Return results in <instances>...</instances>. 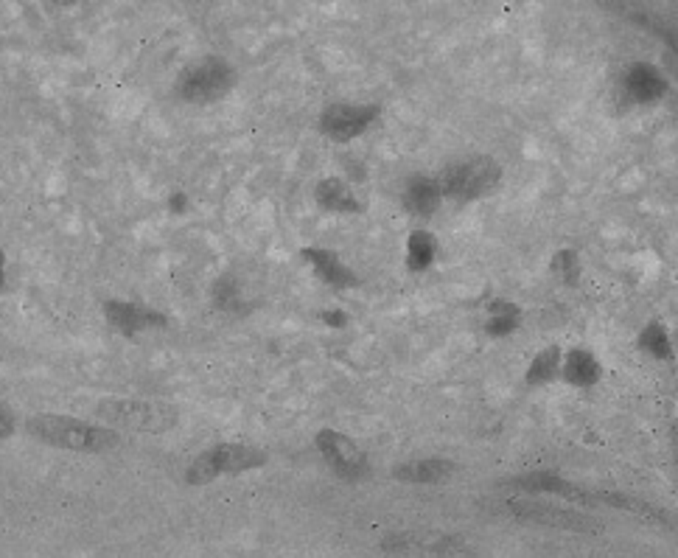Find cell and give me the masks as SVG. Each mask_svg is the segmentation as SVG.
Segmentation results:
<instances>
[{"instance_id": "6da1fadb", "label": "cell", "mask_w": 678, "mask_h": 558, "mask_svg": "<svg viewBox=\"0 0 678 558\" xmlns=\"http://www.w3.org/2000/svg\"><path fill=\"white\" fill-rule=\"evenodd\" d=\"M25 429L31 432V438H37L42 443H51V446L67 449V452H82V455H104L121 443L115 429H110L104 424H90L82 418L53 415V413L31 415L25 421Z\"/></svg>"}, {"instance_id": "7a4b0ae2", "label": "cell", "mask_w": 678, "mask_h": 558, "mask_svg": "<svg viewBox=\"0 0 678 558\" xmlns=\"http://www.w3.org/2000/svg\"><path fill=\"white\" fill-rule=\"evenodd\" d=\"M96 415L110 429H129L143 435H160L177 424L174 407L149 398H104L96 404Z\"/></svg>"}, {"instance_id": "3957f363", "label": "cell", "mask_w": 678, "mask_h": 558, "mask_svg": "<svg viewBox=\"0 0 678 558\" xmlns=\"http://www.w3.org/2000/svg\"><path fill=\"white\" fill-rule=\"evenodd\" d=\"M235 84V70L222 56H202L185 65L177 76V96L188 104H214L225 98Z\"/></svg>"}, {"instance_id": "277c9868", "label": "cell", "mask_w": 678, "mask_h": 558, "mask_svg": "<svg viewBox=\"0 0 678 558\" xmlns=\"http://www.w3.org/2000/svg\"><path fill=\"white\" fill-rule=\"evenodd\" d=\"M263 463H266V455L261 449H252L244 443H219L191 460V466L185 469V480L191 486H208L225 474H241Z\"/></svg>"}, {"instance_id": "5b68a950", "label": "cell", "mask_w": 678, "mask_h": 558, "mask_svg": "<svg viewBox=\"0 0 678 558\" xmlns=\"http://www.w3.org/2000/svg\"><path fill=\"white\" fill-rule=\"evenodd\" d=\"M502 177V169L496 160L490 157H471V160H457L452 166H446L438 177V186L443 191V200H457V202H468V200H479L488 191L496 188Z\"/></svg>"}, {"instance_id": "8992f818", "label": "cell", "mask_w": 678, "mask_h": 558, "mask_svg": "<svg viewBox=\"0 0 678 558\" xmlns=\"http://www.w3.org/2000/svg\"><path fill=\"white\" fill-rule=\"evenodd\" d=\"M504 511L521 522L530 525H541V528H558V531H572V533H594L600 531L594 519L561 508V505H549V502H535V500H504Z\"/></svg>"}, {"instance_id": "52a82bcc", "label": "cell", "mask_w": 678, "mask_h": 558, "mask_svg": "<svg viewBox=\"0 0 678 558\" xmlns=\"http://www.w3.org/2000/svg\"><path fill=\"white\" fill-rule=\"evenodd\" d=\"M382 550L404 553V556H435V558H474V550L443 533H390L382 539Z\"/></svg>"}, {"instance_id": "ba28073f", "label": "cell", "mask_w": 678, "mask_h": 558, "mask_svg": "<svg viewBox=\"0 0 678 558\" xmlns=\"http://www.w3.org/2000/svg\"><path fill=\"white\" fill-rule=\"evenodd\" d=\"M317 449L325 458V463L345 480H362L370 472V463L365 458V452L345 435L337 429H322L317 435Z\"/></svg>"}, {"instance_id": "9c48e42d", "label": "cell", "mask_w": 678, "mask_h": 558, "mask_svg": "<svg viewBox=\"0 0 678 558\" xmlns=\"http://www.w3.org/2000/svg\"><path fill=\"white\" fill-rule=\"evenodd\" d=\"M379 110L367 107V104H331L322 115H320V129L337 141V143H348L353 138H359L373 121H376Z\"/></svg>"}, {"instance_id": "30bf717a", "label": "cell", "mask_w": 678, "mask_h": 558, "mask_svg": "<svg viewBox=\"0 0 678 558\" xmlns=\"http://www.w3.org/2000/svg\"><path fill=\"white\" fill-rule=\"evenodd\" d=\"M104 314L110 320L112 328H118L121 334H141L146 328H157L166 325V317L149 306L141 303H129V300H107L104 303Z\"/></svg>"}, {"instance_id": "8fae6325", "label": "cell", "mask_w": 678, "mask_h": 558, "mask_svg": "<svg viewBox=\"0 0 678 558\" xmlns=\"http://www.w3.org/2000/svg\"><path fill=\"white\" fill-rule=\"evenodd\" d=\"M513 486L530 491V494H552V497H563L566 502H592L597 500V494L575 486L572 480L555 477V474H524V477H513Z\"/></svg>"}, {"instance_id": "7c38bea8", "label": "cell", "mask_w": 678, "mask_h": 558, "mask_svg": "<svg viewBox=\"0 0 678 558\" xmlns=\"http://www.w3.org/2000/svg\"><path fill=\"white\" fill-rule=\"evenodd\" d=\"M622 84H625L628 98H634L639 104H651V101H656L667 93V79L662 76V70L653 67V65H645V62L631 65L625 70Z\"/></svg>"}, {"instance_id": "4fadbf2b", "label": "cell", "mask_w": 678, "mask_h": 558, "mask_svg": "<svg viewBox=\"0 0 678 558\" xmlns=\"http://www.w3.org/2000/svg\"><path fill=\"white\" fill-rule=\"evenodd\" d=\"M314 200L320 208H325L331 214H359L362 211V202H359L353 186L345 180H337V177L320 180L314 188Z\"/></svg>"}, {"instance_id": "5bb4252c", "label": "cell", "mask_w": 678, "mask_h": 558, "mask_svg": "<svg viewBox=\"0 0 678 558\" xmlns=\"http://www.w3.org/2000/svg\"><path fill=\"white\" fill-rule=\"evenodd\" d=\"M443 202L438 177H412L404 188V208L412 216H432Z\"/></svg>"}, {"instance_id": "9a60e30c", "label": "cell", "mask_w": 678, "mask_h": 558, "mask_svg": "<svg viewBox=\"0 0 678 558\" xmlns=\"http://www.w3.org/2000/svg\"><path fill=\"white\" fill-rule=\"evenodd\" d=\"M566 384H575V387H592L597 379H600V362L594 359L592 351L586 348H575L569 353H563L561 359V373H558Z\"/></svg>"}, {"instance_id": "2e32d148", "label": "cell", "mask_w": 678, "mask_h": 558, "mask_svg": "<svg viewBox=\"0 0 678 558\" xmlns=\"http://www.w3.org/2000/svg\"><path fill=\"white\" fill-rule=\"evenodd\" d=\"M393 474L401 483H415V486L443 483V480H449L454 474V463L452 460H443V458H424V460H410V463L396 466Z\"/></svg>"}, {"instance_id": "e0dca14e", "label": "cell", "mask_w": 678, "mask_h": 558, "mask_svg": "<svg viewBox=\"0 0 678 558\" xmlns=\"http://www.w3.org/2000/svg\"><path fill=\"white\" fill-rule=\"evenodd\" d=\"M303 256H306V261L311 264V270L325 280L328 286H339V289H342V286H353V283H356V275L342 264V259H339L337 253L322 250V247H311V250H306Z\"/></svg>"}, {"instance_id": "ac0fdd59", "label": "cell", "mask_w": 678, "mask_h": 558, "mask_svg": "<svg viewBox=\"0 0 678 558\" xmlns=\"http://www.w3.org/2000/svg\"><path fill=\"white\" fill-rule=\"evenodd\" d=\"M438 256V242L432 239V233L426 231H415L410 239H407V267L412 273H424L432 267Z\"/></svg>"}, {"instance_id": "d6986e66", "label": "cell", "mask_w": 678, "mask_h": 558, "mask_svg": "<svg viewBox=\"0 0 678 558\" xmlns=\"http://www.w3.org/2000/svg\"><path fill=\"white\" fill-rule=\"evenodd\" d=\"M561 359H563V353H561L558 345L544 348L541 353L533 356V362L527 368V382L530 384H547L549 379H555L561 373Z\"/></svg>"}, {"instance_id": "ffe728a7", "label": "cell", "mask_w": 678, "mask_h": 558, "mask_svg": "<svg viewBox=\"0 0 678 558\" xmlns=\"http://www.w3.org/2000/svg\"><path fill=\"white\" fill-rule=\"evenodd\" d=\"M519 325V309L504 303V300H496L490 306V320H488V331L493 337H502V334H510L513 328Z\"/></svg>"}, {"instance_id": "44dd1931", "label": "cell", "mask_w": 678, "mask_h": 558, "mask_svg": "<svg viewBox=\"0 0 678 558\" xmlns=\"http://www.w3.org/2000/svg\"><path fill=\"white\" fill-rule=\"evenodd\" d=\"M639 345H642L651 356H659V359H667V356L673 353L670 337H667V331H665L662 323H651V325H645V331H642V337H639Z\"/></svg>"}, {"instance_id": "7402d4cb", "label": "cell", "mask_w": 678, "mask_h": 558, "mask_svg": "<svg viewBox=\"0 0 678 558\" xmlns=\"http://www.w3.org/2000/svg\"><path fill=\"white\" fill-rule=\"evenodd\" d=\"M214 300H216V306H222V309L235 306V303H238V289H235V283L230 278L216 280V286H214Z\"/></svg>"}, {"instance_id": "603a6c76", "label": "cell", "mask_w": 678, "mask_h": 558, "mask_svg": "<svg viewBox=\"0 0 678 558\" xmlns=\"http://www.w3.org/2000/svg\"><path fill=\"white\" fill-rule=\"evenodd\" d=\"M555 270L561 273V278L572 280V278H578V273H580V261H578V256H575V253L563 250V253H558V256H555Z\"/></svg>"}, {"instance_id": "cb8c5ba5", "label": "cell", "mask_w": 678, "mask_h": 558, "mask_svg": "<svg viewBox=\"0 0 678 558\" xmlns=\"http://www.w3.org/2000/svg\"><path fill=\"white\" fill-rule=\"evenodd\" d=\"M17 429V421H14V413L6 407V404H0V438H8L11 432Z\"/></svg>"}, {"instance_id": "d4e9b609", "label": "cell", "mask_w": 678, "mask_h": 558, "mask_svg": "<svg viewBox=\"0 0 678 558\" xmlns=\"http://www.w3.org/2000/svg\"><path fill=\"white\" fill-rule=\"evenodd\" d=\"M322 320L328 325H345V314L342 311H322Z\"/></svg>"}, {"instance_id": "484cf974", "label": "cell", "mask_w": 678, "mask_h": 558, "mask_svg": "<svg viewBox=\"0 0 678 558\" xmlns=\"http://www.w3.org/2000/svg\"><path fill=\"white\" fill-rule=\"evenodd\" d=\"M171 211H177V214L185 211V194H174L171 197Z\"/></svg>"}, {"instance_id": "4316f807", "label": "cell", "mask_w": 678, "mask_h": 558, "mask_svg": "<svg viewBox=\"0 0 678 558\" xmlns=\"http://www.w3.org/2000/svg\"><path fill=\"white\" fill-rule=\"evenodd\" d=\"M6 286V256H3V250H0V289Z\"/></svg>"}]
</instances>
